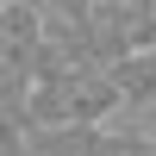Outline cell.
I'll list each match as a JSON object with an SVG mask.
<instances>
[{
	"mask_svg": "<svg viewBox=\"0 0 156 156\" xmlns=\"http://www.w3.org/2000/svg\"><path fill=\"white\" fill-rule=\"evenodd\" d=\"M106 75H112L119 106H156V50H131V56H119Z\"/></svg>",
	"mask_w": 156,
	"mask_h": 156,
	"instance_id": "6da1fadb",
	"label": "cell"
},
{
	"mask_svg": "<svg viewBox=\"0 0 156 156\" xmlns=\"http://www.w3.org/2000/svg\"><path fill=\"white\" fill-rule=\"evenodd\" d=\"M87 156H156V144H150V137H137V131H100Z\"/></svg>",
	"mask_w": 156,
	"mask_h": 156,
	"instance_id": "7a4b0ae2",
	"label": "cell"
}]
</instances>
